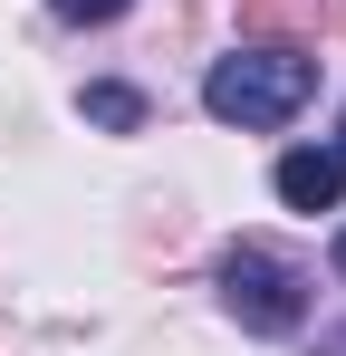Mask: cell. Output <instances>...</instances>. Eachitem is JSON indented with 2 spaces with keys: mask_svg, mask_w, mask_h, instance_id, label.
Segmentation results:
<instances>
[{
  "mask_svg": "<svg viewBox=\"0 0 346 356\" xmlns=\"http://www.w3.org/2000/svg\"><path fill=\"white\" fill-rule=\"evenodd\" d=\"M222 308L250 327V337H298V327H308V280L288 270L279 250L240 241V250L222 260Z\"/></svg>",
  "mask_w": 346,
  "mask_h": 356,
  "instance_id": "7a4b0ae2",
  "label": "cell"
},
{
  "mask_svg": "<svg viewBox=\"0 0 346 356\" xmlns=\"http://www.w3.org/2000/svg\"><path fill=\"white\" fill-rule=\"evenodd\" d=\"M58 19H77V29H106V19H125L135 0H49Z\"/></svg>",
  "mask_w": 346,
  "mask_h": 356,
  "instance_id": "5b68a950",
  "label": "cell"
},
{
  "mask_svg": "<svg viewBox=\"0 0 346 356\" xmlns=\"http://www.w3.org/2000/svg\"><path fill=\"white\" fill-rule=\"evenodd\" d=\"M77 106H87V125H106V135H135V125H145V97H135V87H115V77H97Z\"/></svg>",
  "mask_w": 346,
  "mask_h": 356,
  "instance_id": "277c9868",
  "label": "cell"
},
{
  "mask_svg": "<svg viewBox=\"0 0 346 356\" xmlns=\"http://www.w3.org/2000/svg\"><path fill=\"white\" fill-rule=\"evenodd\" d=\"M318 97V58L308 49H240V58H222L212 77H202V106L222 125H288L298 106Z\"/></svg>",
  "mask_w": 346,
  "mask_h": 356,
  "instance_id": "6da1fadb",
  "label": "cell"
},
{
  "mask_svg": "<svg viewBox=\"0 0 346 356\" xmlns=\"http://www.w3.org/2000/svg\"><path fill=\"white\" fill-rule=\"evenodd\" d=\"M337 280H346V232H337Z\"/></svg>",
  "mask_w": 346,
  "mask_h": 356,
  "instance_id": "8992f818",
  "label": "cell"
},
{
  "mask_svg": "<svg viewBox=\"0 0 346 356\" xmlns=\"http://www.w3.org/2000/svg\"><path fill=\"white\" fill-rule=\"evenodd\" d=\"M337 154H346V125H337Z\"/></svg>",
  "mask_w": 346,
  "mask_h": 356,
  "instance_id": "52a82bcc",
  "label": "cell"
},
{
  "mask_svg": "<svg viewBox=\"0 0 346 356\" xmlns=\"http://www.w3.org/2000/svg\"><path fill=\"white\" fill-rule=\"evenodd\" d=\"M337 193H346V154H337V145L279 154V202H288V212H337Z\"/></svg>",
  "mask_w": 346,
  "mask_h": 356,
  "instance_id": "3957f363",
  "label": "cell"
}]
</instances>
